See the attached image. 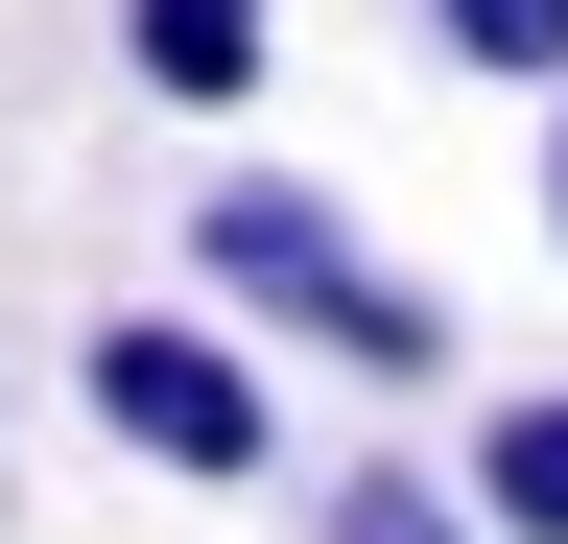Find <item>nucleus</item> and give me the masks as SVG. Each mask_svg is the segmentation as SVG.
Masks as SVG:
<instances>
[{"label": "nucleus", "instance_id": "5", "mask_svg": "<svg viewBox=\"0 0 568 544\" xmlns=\"http://www.w3.org/2000/svg\"><path fill=\"white\" fill-rule=\"evenodd\" d=\"M308 544H497V521H474V473H403V450H355L332 497H308Z\"/></svg>", "mask_w": 568, "mask_h": 544}, {"label": "nucleus", "instance_id": "6", "mask_svg": "<svg viewBox=\"0 0 568 544\" xmlns=\"http://www.w3.org/2000/svg\"><path fill=\"white\" fill-rule=\"evenodd\" d=\"M426 48H450V72H521V95H568V0H426Z\"/></svg>", "mask_w": 568, "mask_h": 544}, {"label": "nucleus", "instance_id": "1", "mask_svg": "<svg viewBox=\"0 0 568 544\" xmlns=\"http://www.w3.org/2000/svg\"><path fill=\"white\" fill-rule=\"evenodd\" d=\"M190 285L237 331H284V356H332V379H450V308H426L332 189H284V166H213L190 189Z\"/></svg>", "mask_w": 568, "mask_h": 544}, {"label": "nucleus", "instance_id": "4", "mask_svg": "<svg viewBox=\"0 0 568 544\" xmlns=\"http://www.w3.org/2000/svg\"><path fill=\"white\" fill-rule=\"evenodd\" d=\"M474 521L497 544H568V379H497L474 402Z\"/></svg>", "mask_w": 568, "mask_h": 544}, {"label": "nucleus", "instance_id": "3", "mask_svg": "<svg viewBox=\"0 0 568 544\" xmlns=\"http://www.w3.org/2000/svg\"><path fill=\"white\" fill-rule=\"evenodd\" d=\"M119 72L166 95V119H237L284 72V0H119Z\"/></svg>", "mask_w": 568, "mask_h": 544}, {"label": "nucleus", "instance_id": "2", "mask_svg": "<svg viewBox=\"0 0 568 544\" xmlns=\"http://www.w3.org/2000/svg\"><path fill=\"white\" fill-rule=\"evenodd\" d=\"M71 402H95V450L142 473H190V497H237V473H284V379H261V331L237 308H95V356H71Z\"/></svg>", "mask_w": 568, "mask_h": 544}, {"label": "nucleus", "instance_id": "7", "mask_svg": "<svg viewBox=\"0 0 568 544\" xmlns=\"http://www.w3.org/2000/svg\"><path fill=\"white\" fill-rule=\"evenodd\" d=\"M545 260H568V143H545Z\"/></svg>", "mask_w": 568, "mask_h": 544}]
</instances>
